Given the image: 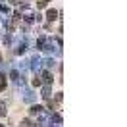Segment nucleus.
<instances>
[{
  "label": "nucleus",
  "instance_id": "nucleus-1",
  "mask_svg": "<svg viewBox=\"0 0 127 127\" xmlns=\"http://www.w3.org/2000/svg\"><path fill=\"white\" fill-rule=\"evenodd\" d=\"M40 52H44V54H54L56 52V46H54V42H48V39L40 44Z\"/></svg>",
  "mask_w": 127,
  "mask_h": 127
},
{
  "label": "nucleus",
  "instance_id": "nucleus-2",
  "mask_svg": "<svg viewBox=\"0 0 127 127\" xmlns=\"http://www.w3.org/2000/svg\"><path fill=\"white\" fill-rule=\"evenodd\" d=\"M40 81L44 83V85H52V81H54V75L46 69H40Z\"/></svg>",
  "mask_w": 127,
  "mask_h": 127
},
{
  "label": "nucleus",
  "instance_id": "nucleus-3",
  "mask_svg": "<svg viewBox=\"0 0 127 127\" xmlns=\"http://www.w3.org/2000/svg\"><path fill=\"white\" fill-rule=\"evenodd\" d=\"M58 16H60V12H58L56 8H48L46 14H44V17H46L48 21H56V19H58Z\"/></svg>",
  "mask_w": 127,
  "mask_h": 127
},
{
  "label": "nucleus",
  "instance_id": "nucleus-4",
  "mask_svg": "<svg viewBox=\"0 0 127 127\" xmlns=\"http://www.w3.org/2000/svg\"><path fill=\"white\" fill-rule=\"evenodd\" d=\"M37 100V95L33 93V91H25V95H23V102H27V104H33Z\"/></svg>",
  "mask_w": 127,
  "mask_h": 127
},
{
  "label": "nucleus",
  "instance_id": "nucleus-5",
  "mask_svg": "<svg viewBox=\"0 0 127 127\" xmlns=\"http://www.w3.org/2000/svg\"><path fill=\"white\" fill-rule=\"evenodd\" d=\"M42 110H44V106H40V104H35V102H33V104H31V110H29V114H31V116H39Z\"/></svg>",
  "mask_w": 127,
  "mask_h": 127
},
{
  "label": "nucleus",
  "instance_id": "nucleus-6",
  "mask_svg": "<svg viewBox=\"0 0 127 127\" xmlns=\"http://www.w3.org/2000/svg\"><path fill=\"white\" fill-rule=\"evenodd\" d=\"M50 95H52V89H50V85H44V87L40 89V96H42L44 100H48V98H50Z\"/></svg>",
  "mask_w": 127,
  "mask_h": 127
},
{
  "label": "nucleus",
  "instance_id": "nucleus-7",
  "mask_svg": "<svg viewBox=\"0 0 127 127\" xmlns=\"http://www.w3.org/2000/svg\"><path fill=\"white\" fill-rule=\"evenodd\" d=\"M21 127H35V123H33L29 118H23L21 119Z\"/></svg>",
  "mask_w": 127,
  "mask_h": 127
},
{
  "label": "nucleus",
  "instance_id": "nucleus-8",
  "mask_svg": "<svg viewBox=\"0 0 127 127\" xmlns=\"http://www.w3.org/2000/svg\"><path fill=\"white\" fill-rule=\"evenodd\" d=\"M42 64H44L46 67H54V65H56V62L52 60V58H46V60H42Z\"/></svg>",
  "mask_w": 127,
  "mask_h": 127
},
{
  "label": "nucleus",
  "instance_id": "nucleus-9",
  "mask_svg": "<svg viewBox=\"0 0 127 127\" xmlns=\"http://www.w3.org/2000/svg\"><path fill=\"white\" fill-rule=\"evenodd\" d=\"M37 6H39V10H44L48 6V0H37Z\"/></svg>",
  "mask_w": 127,
  "mask_h": 127
},
{
  "label": "nucleus",
  "instance_id": "nucleus-10",
  "mask_svg": "<svg viewBox=\"0 0 127 127\" xmlns=\"http://www.w3.org/2000/svg\"><path fill=\"white\" fill-rule=\"evenodd\" d=\"M8 112H6V102H0V118H4Z\"/></svg>",
  "mask_w": 127,
  "mask_h": 127
},
{
  "label": "nucleus",
  "instance_id": "nucleus-11",
  "mask_svg": "<svg viewBox=\"0 0 127 127\" xmlns=\"http://www.w3.org/2000/svg\"><path fill=\"white\" fill-rule=\"evenodd\" d=\"M6 87H8V81H6V79H0V93L6 91Z\"/></svg>",
  "mask_w": 127,
  "mask_h": 127
},
{
  "label": "nucleus",
  "instance_id": "nucleus-12",
  "mask_svg": "<svg viewBox=\"0 0 127 127\" xmlns=\"http://www.w3.org/2000/svg\"><path fill=\"white\" fill-rule=\"evenodd\" d=\"M25 21H27V23H33V21H35V14H27V16H25Z\"/></svg>",
  "mask_w": 127,
  "mask_h": 127
},
{
  "label": "nucleus",
  "instance_id": "nucleus-13",
  "mask_svg": "<svg viewBox=\"0 0 127 127\" xmlns=\"http://www.w3.org/2000/svg\"><path fill=\"white\" fill-rule=\"evenodd\" d=\"M2 40H4V44H8V46H10V42H12V35H10V33H8V35H4V39H2Z\"/></svg>",
  "mask_w": 127,
  "mask_h": 127
},
{
  "label": "nucleus",
  "instance_id": "nucleus-14",
  "mask_svg": "<svg viewBox=\"0 0 127 127\" xmlns=\"http://www.w3.org/2000/svg\"><path fill=\"white\" fill-rule=\"evenodd\" d=\"M40 85H42L40 77H35V79H33V87H40Z\"/></svg>",
  "mask_w": 127,
  "mask_h": 127
},
{
  "label": "nucleus",
  "instance_id": "nucleus-15",
  "mask_svg": "<svg viewBox=\"0 0 127 127\" xmlns=\"http://www.w3.org/2000/svg\"><path fill=\"white\" fill-rule=\"evenodd\" d=\"M0 12H4V14L10 12V6H8V4H0Z\"/></svg>",
  "mask_w": 127,
  "mask_h": 127
},
{
  "label": "nucleus",
  "instance_id": "nucleus-16",
  "mask_svg": "<svg viewBox=\"0 0 127 127\" xmlns=\"http://www.w3.org/2000/svg\"><path fill=\"white\" fill-rule=\"evenodd\" d=\"M44 40H46V37H44V35H42V37H39V39H37V46L40 48V44H42Z\"/></svg>",
  "mask_w": 127,
  "mask_h": 127
},
{
  "label": "nucleus",
  "instance_id": "nucleus-17",
  "mask_svg": "<svg viewBox=\"0 0 127 127\" xmlns=\"http://www.w3.org/2000/svg\"><path fill=\"white\" fill-rule=\"evenodd\" d=\"M56 102H62V93H56Z\"/></svg>",
  "mask_w": 127,
  "mask_h": 127
},
{
  "label": "nucleus",
  "instance_id": "nucleus-18",
  "mask_svg": "<svg viewBox=\"0 0 127 127\" xmlns=\"http://www.w3.org/2000/svg\"><path fill=\"white\" fill-rule=\"evenodd\" d=\"M0 64H2V54H0Z\"/></svg>",
  "mask_w": 127,
  "mask_h": 127
},
{
  "label": "nucleus",
  "instance_id": "nucleus-19",
  "mask_svg": "<svg viewBox=\"0 0 127 127\" xmlns=\"http://www.w3.org/2000/svg\"><path fill=\"white\" fill-rule=\"evenodd\" d=\"M0 127H6V125H2V123H0Z\"/></svg>",
  "mask_w": 127,
  "mask_h": 127
}]
</instances>
